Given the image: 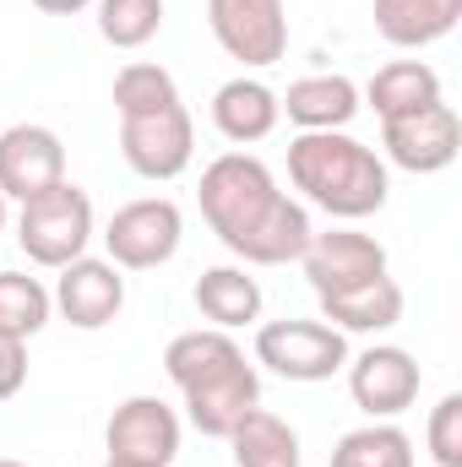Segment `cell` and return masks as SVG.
<instances>
[{
	"label": "cell",
	"instance_id": "6da1fadb",
	"mask_svg": "<svg viewBox=\"0 0 462 467\" xmlns=\"http://www.w3.org/2000/svg\"><path fill=\"white\" fill-rule=\"evenodd\" d=\"M289 174L299 191H310L316 207L332 218H364L386 202V169L381 158L343 130H305L289 141Z\"/></svg>",
	"mask_w": 462,
	"mask_h": 467
},
{
	"label": "cell",
	"instance_id": "7a4b0ae2",
	"mask_svg": "<svg viewBox=\"0 0 462 467\" xmlns=\"http://www.w3.org/2000/svg\"><path fill=\"white\" fill-rule=\"evenodd\" d=\"M278 196H283V191H278L272 169H267L261 158H250V152H224V158H213V163L202 169V213H207L213 234H218L229 250L272 213Z\"/></svg>",
	"mask_w": 462,
	"mask_h": 467
},
{
	"label": "cell",
	"instance_id": "3957f363",
	"mask_svg": "<svg viewBox=\"0 0 462 467\" xmlns=\"http://www.w3.org/2000/svg\"><path fill=\"white\" fill-rule=\"evenodd\" d=\"M16 239L22 250L38 261V266H66L88 250L93 239V202L88 191H77L71 180L38 191L22 202V223H16Z\"/></svg>",
	"mask_w": 462,
	"mask_h": 467
},
{
	"label": "cell",
	"instance_id": "277c9868",
	"mask_svg": "<svg viewBox=\"0 0 462 467\" xmlns=\"http://www.w3.org/2000/svg\"><path fill=\"white\" fill-rule=\"evenodd\" d=\"M256 358L289 380H327L348 358V343L338 327L321 321H267L256 332Z\"/></svg>",
	"mask_w": 462,
	"mask_h": 467
},
{
	"label": "cell",
	"instance_id": "5b68a950",
	"mask_svg": "<svg viewBox=\"0 0 462 467\" xmlns=\"http://www.w3.org/2000/svg\"><path fill=\"white\" fill-rule=\"evenodd\" d=\"M110 457L136 467H169L180 451V419L163 397H125L110 413Z\"/></svg>",
	"mask_w": 462,
	"mask_h": 467
},
{
	"label": "cell",
	"instance_id": "8992f818",
	"mask_svg": "<svg viewBox=\"0 0 462 467\" xmlns=\"http://www.w3.org/2000/svg\"><path fill=\"white\" fill-rule=\"evenodd\" d=\"M191 147H196V130L185 104H169L158 115H131L120 119V152L136 174L147 180H174L185 163H191Z\"/></svg>",
	"mask_w": 462,
	"mask_h": 467
},
{
	"label": "cell",
	"instance_id": "52a82bcc",
	"mask_svg": "<svg viewBox=\"0 0 462 467\" xmlns=\"http://www.w3.org/2000/svg\"><path fill=\"white\" fill-rule=\"evenodd\" d=\"M207 22L234 60H245V66L283 60V44H289L283 0H207Z\"/></svg>",
	"mask_w": 462,
	"mask_h": 467
},
{
	"label": "cell",
	"instance_id": "ba28073f",
	"mask_svg": "<svg viewBox=\"0 0 462 467\" xmlns=\"http://www.w3.org/2000/svg\"><path fill=\"white\" fill-rule=\"evenodd\" d=\"M110 255L115 266H158L180 250V207L169 196H142V202H125L115 218H110Z\"/></svg>",
	"mask_w": 462,
	"mask_h": 467
},
{
	"label": "cell",
	"instance_id": "9c48e42d",
	"mask_svg": "<svg viewBox=\"0 0 462 467\" xmlns=\"http://www.w3.org/2000/svg\"><path fill=\"white\" fill-rule=\"evenodd\" d=\"M60 180H66V147L49 125L22 119V125L0 130V196L27 202V196L49 191Z\"/></svg>",
	"mask_w": 462,
	"mask_h": 467
},
{
	"label": "cell",
	"instance_id": "30bf717a",
	"mask_svg": "<svg viewBox=\"0 0 462 467\" xmlns=\"http://www.w3.org/2000/svg\"><path fill=\"white\" fill-rule=\"evenodd\" d=\"M381 141L392 152L397 169H414V174H430V169H446L462 147V119L452 104H430L419 115H397L381 119Z\"/></svg>",
	"mask_w": 462,
	"mask_h": 467
},
{
	"label": "cell",
	"instance_id": "8fae6325",
	"mask_svg": "<svg viewBox=\"0 0 462 467\" xmlns=\"http://www.w3.org/2000/svg\"><path fill=\"white\" fill-rule=\"evenodd\" d=\"M348 391L370 419H392L419 397V364L408 348H364L348 369Z\"/></svg>",
	"mask_w": 462,
	"mask_h": 467
},
{
	"label": "cell",
	"instance_id": "7c38bea8",
	"mask_svg": "<svg viewBox=\"0 0 462 467\" xmlns=\"http://www.w3.org/2000/svg\"><path fill=\"white\" fill-rule=\"evenodd\" d=\"M55 305L71 327H110L125 305V277H120L115 261H93V255H77L60 266V283H55Z\"/></svg>",
	"mask_w": 462,
	"mask_h": 467
},
{
	"label": "cell",
	"instance_id": "4fadbf2b",
	"mask_svg": "<svg viewBox=\"0 0 462 467\" xmlns=\"http://www.w3.org/2000/svg\"><path fill=\"white\" fill-rule=\"evenodd\" d=\"M299 261H305V277L316 283V294H338V288L370 283V277L386 272V250L370 234H353V229L310 234V250Z\"/></svg>",
	"mask_w": 462,
	"mask_h": 467
},
{
	"label": "cell",
	"instance_id": "5bb4252c",
	"mask_svg": "<svg viewBox=\"0 0 462 467\" xmlns=\"http://www.w3.org/2000/svg\"><path fill=\"white\" fill-rule=\"evenodd\" d=\"M261 402V380H256V369L239 358L234 369L224 375H213V380H202V386H191L185 391V413H191V424L202 430V435H224L229 441V430Z\"/></svg>",
	"mask_w": 462,
	"mask_h": 467
},
{
	"label": "cell",
	"instance_id": "9a60e30c",
	"mask_svg": "<svg viewBox=\"0 0 462 467\" xmlns=\"http://www.w3.org/2000/svg\"><path fill=\"white\" fill-rule=\"evenodd\" d=\"M278 109H289V119L305 125V130H338V125H348L359 115V88L348 77H338V71L299 77V82H289Z\"/></svg>",
	"mask_w": 462,
	"mask_h": 467
},
{
	"label": "cell",
	"instance_id": "2e32d148",
	"mask_svg": "<svg viewBox=\"0 0 462 467\" xmlns=\"http://www.w3.org/2000/svg\"><path fill=\"white\" fill-rule=\"evenodd\" d=\"M310 213L299 207V202H289V196H278L272 202V213L256 223V229L245 234L239 244H234V255H245V261H261V266H278V261H299L305 250H310Z\"/></svg>",
	"mask_w": 462,
	"mask_h": 467
},
{
	"label": "cell",
	"instance_id": "e0dca14e",
	"mask_svg": "<svg viewBox=\"0 0 462 467\" xmlns=\"http://www.w3.org/2000/svg\"><path fill=\"white\" fill-rule=\"evenodd\" d=\"M321 316L338 321V332H381L403 316V288L381 272L370 283H353L338 294H321Z\"/></svg>",
	"mask_w": 462,
	"mask_h": 467
},
{
	"label": "cell",
	"instance_id": "ac0fdd59",
	"mask_svg": "<svg viewBox=\"0 0 462 467\" xmlns=\"http://www.w3.org/2000/svg\"><path fill=\"white\" fill-rule=\"evenodd\" d=\"M245 353L234 343L229 332H218V327H196V332H180L169 348H163V369H169V380L180 386V391H191V386H202V380H213V375H224L234 369Z\"/></svg>",
	"mask_w": 462,
	"mask_h": 467
},
{
	"label": "cell",
	"instance_id": "d6986e66",
	"mask_svg": "<svg viewBox=\"0 0 462 467\" xmlns=\"http://www.w3.org/2000/svg\"><path fill=\"white\" fill-rule=\"evenodd\" d=\"M213 119L229 141H261L278 125V93L256 77H234L213 93Z\"/></svg>",
	"mask_w": 462,
	"mask_h": 467
},
{
	"label": "cell",
	"instance_id": "ffe728a7",
	"mask_svg": "<svg viewBox=\"0 0 462 467\" xmlns=\"http://www.w3.org/2000/svg\"><path fill=\"white\" fill-rule=\"evenodd\" d=\"M370 104L381 119L397 115H419L430 104H441V77L425 66V60H392L370 77Z\"/></svg>",
	"mask_w": 462,
	"mask_h": 467
},
{
	"label": "cell",
	"instance_id": "44dd1931",
	"mask_svg": "<svg viewBox=\"0 0 462 467\" xmlns=\"http://www.w3.org/2000/svg\"><path fill=\"white\" fill-rule=\"evenodd\" d=\"M229 446H234V467H299V435L267 408H250L234 424Z\"/></svg>",
	"mask_w": 462,
	"mask_h": 467
},
{
	"label": "cell",
	"instance_id": "7402d4cb",
	"mask_svg": "<svg viewBox=\"0 0 462 467\" xmlns=\"http://www.w3.org/2000/svg\"><path fill=\"white\" fill-rule=\"evenodd\" d=\"M196 305H202V316H207L218 332H229V327L256 321V310H261V283H256L250 272H239V266H207V272L196 277Z\"/></svg>",
	"mask_w": 462,
	"mask_h": 467
},
{
	"label": "cell",
	"instance_id": "603a6c76",
	"mask_svg": "<svg viewBox=\"0 0 462 467\" xmlns=\"http://www.w3.org/2000/svg\"><path fill=\"white\" fill-rule=\"evenodd\" d=\"M462 16V0H375V27L386 44H430L441 33H452Z\"/></svg>",
	"mask_w": 462,
	"mask_h": 467
},
{
	"label": "cell",
	"instance_id": "cb8c5ba5",
	"mask_svg": "<svg viewBox=\"0 0 462 467\" xmlns=\"http://www.w3.org/2000/svg\"><path fill=\"white\" fill-rule=\"evenodd\" d=\"M332 467H414V446L397 424H364L338 441Z\"/></svg>",
	"mask_w": 462,
	"mask_h": 467
},
{
	"label": "cell",
	"instance_id": "d4e9b609",
	"mask_svg": "<svg viewBox=\"0 0 462 467\" xmlns=\"http://www.w3.org/2000/svg\"><path fill=\"white\" fill-rule=\"evenodd\" d=\"M169 104H180V88H174V77H169L163 66L131 60V66L115 77V109H120V119L158 115V109H169Z\"/></svg>",
	"mask_w": 462,
	"mask_h": 467
},
{
	"label": "cell",
	"instance_id": "484cf974",
	"mask_svg": "<svg viewBox=\"0 0 462 467\" xmlns=\"http://www.w3.org/2000/svg\"><path fill=\"white\" fill-rule=\"evenodd\" d=\"M49 321V294L38 277L27 272H0V332L11 337H33Z\"/></svg>",
	"mask_w": 462,
	"mask_h": 467
},
{
	"label": "cell",
	"instance_id": "4316f807",
	"mask_svg": "<svg viewBox=\"0 0 462 467\" xmlns=\"http://www.w3.org/2000/svg\"><path fill=\"white\" fill-rule=\"evenodd\" d=\"M163 27V0H99V33L115 49H142Z\"/></svg>",
	"mask_w": 462,
	"mask_h": 467
},
{
	"label": "cell",
	"instance_id": "83f0119b",
	"mask_svg": "<svg viewBox=\"0 0 462 467\" xmlns=\"http://www.w3.org/2000/svg\"><path fill=\"white\" fill-rule=\"evenodd\" d=\"M430 451L441 467H462V397L446 391L430 413Z\"/></svg>",
	"mask_w": 462,
	"mask_h": 467
},
{
	"label": "cell",
	"instance_id": "f1b7e54d",
	"mask_svg": "<svg viewBox=\"0 0 462 467\" xmlns=\"http://www.w3.org/2000/svg\"><path fill=\"white\" fill-rule=\"evenodd\" d=\"M22 380H27V348H22V337L0 332V402H5V397H16V391H22Z\"/></svg>",
	"mask_w": 462,
	"mask_h": 467
},
{
	"label": "cell",
	"instance_id": "f546056e",
	"mask_svg": "<svg viewBox=\"0 0 462 467\" xmlns=\"http://www.w3.org/2000/svg\"><path fill=\"white\" fill-rule=\"evenodd\" d=\"M38 11H49V16H71V11H82L88 0H33Z\"/></svg>",
	"mask_w": 462,
	"mask_h": 467
},
{
	"label": "cell",
	"instance_id": "4dcf8cb0",
	"mask_svg": "<svg viewBox=\"0 0 462 467\" xmlns=\"http://www.w3.org/2000/svg\"><path fill=\"white\" fill-rule=\"evenodd\" d=\"M0 467H27V462H16V457H0Z\"/></svg>",
	"mask_w": 462,
	"mask_h": 467
},
{
	"label": "cell",
	"instance_id": "1f68e13d",
	"mask_svg": "<svg viewBox=\"0 0 462 467\" xmlns=\"http://www.w3.org/2000/svg\"><path fill=\"white\" fill-rule=\"evenodd\" d=\"M104 467H136V462H115V457H110V462H104Z\"/></svg>",
	"mask_w": 462,
	"mask_h": 467
},
{
	"label": "cell",
	"instance_id": "d6a6232c",
	"mask_svg": "<svg viewBox=\"0 0 462 467\" xmlns=\"http://www.w3.org/2000/svg\"><path fill=\"white\" fill-rule=\"evenodd\" d=\"M0 223H5V196H0Z\"/></svg>",
	"mask_w": 462,
	"mask_h": 467
}]
</instances>
